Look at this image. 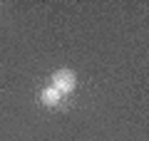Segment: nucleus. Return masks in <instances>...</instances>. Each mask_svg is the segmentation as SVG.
Wrapping results in <instances>:
<instances>
[{
	"mask_svg": "<svg viewBox=\"0 0 149 141\" xmlns=\"http://www.w3.org/2000/svg\"><path fill=\"white\" fill-rule=\"evenodd\" d=\"M74 84H77V77H74L72 69H57L52 74V84L50 87H55L60 94H67V92L74 89Z\"/></svg>",
	"mask_w": 149,
	"mask_h": 141,
	"instance_id": "1",
	"label": "nucleus"
},
{
	"mask_svg": "<svg viewBox=\"0 0 149 141\" xmlns=\"http://www.w3.org/2000/svg\"><path fill=\"white\" fill-rule=\"evenodd\" d=\"M40 99H42V104H45V106H57V104H60V99H62V94H60L55 87H45Z\"/></svg>",
	"mask_w": 149,
	"mask_h": 141,
	"instance_id": "2",
	"label": "nucleus"
}]
</instances>
